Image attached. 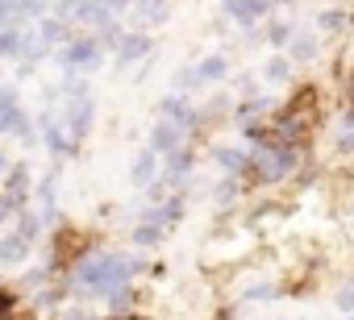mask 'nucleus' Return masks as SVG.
<instances>
[{"mask_svg":"<svg viewBox=\"0 0 354 320\" xmlns=\"http://www.w3.org/2000/svg\"><path fill=\"white\" fill-rule=\"evenodd\" d=\"M158 112H162V121H171L175 129H184V133H196V129H201V112H196L184 96H167V100L158 104Z\"/></svg>","mask_w":354,"mask_h":320,"instance_id":"nucleus-1","label":"nucleus"},{"mask_svg":"<svg viewBox=\"0 0 354 320\" xmlns=\"http://www.w3.org/2000/svg\"><path fill=\"white\" fill-rule=\"evenodd\" d=\"M188 146V133L184 129H175L171 121H158L154 125V133H150V150L158 154V158H171L175 150H184Z\"/></svg>","mask_w":354,"mask_h":320,"instance_id":"nucleus-2","label":"nucleus"},{"mask_svg":"<svg viewBox=\"0 0 354 320\" xmlns=\"http://www.w3.org/2000/svg\"><path fill=\"white\" fill-rule=\"evenodd\" d=\"M63 129L71 141H84L88 129H92V100H67V117H63Z\"/></svg>","mask_w":354,"mask_h":320,"instance_id":"nucleus-3","label":"nucleus"},{"mask_svg":"<svg viewBox=\"0 0 354 320\" xmlns=\"http://www.w3.org/2000/svg\"><path fill=\"white\" fill-rule=\"evenodd\" d=\"M92 63H100V42H96V38H75V42H67L63 67L80 71V67H92Z\"/></svg>","mask_w":354,"mask_h":320,"instance_id":"nucleus-4","label":"nucleus"},{"mask_svg":"<svg viewBox=\"0 0 354 320\" xmlns=\"http://www.w3.org/2000/svg\"><path fill=\"white\" fill-rule=\"evenodd\" d=\"M129 179L138 183V188H150L154 179H158V154L146 146V150H138V158H133V167H129Z\"/></svg>","mask_w":354,"mask_h":320,"instance_id":"nucleus-5","label":"nucleus"},{"mask_svg":"<svg viewBox=\"0 0 354 320\" xmlns=\"http://www.w3.org/2000/svg\"><path fill=\"white\" fill-rule=\"evenodd\" d=\"M117 46H121L117 63H121V67H129L133 59H146V54H150V34H146V30H138V34H121V42H117Z\"/></svg>","mask_w":354,"mask_h":320,"instance_id":"nucleus-6","label":"nucleus"},{"mask_svg":"<svg viewBox=\"0 0 354 320\" xmlns=\"http://www.w3.org/2000/svg\"><path fill=\"white\" fill-rule=\"evenodd\" d=\"M30 246H34V241H26V237L13 229L5 241H0V266H21V262L30 258Z\"/></svg>","mask_w":354,"mask_h":320,"instance_id":"nucleus-7","label":"nucleus"},{"mask_svg":"<svg viewBox=\"0 0 354 320\" xmlns=\"http://www.w3.org/2000/svg\"><path fill=\"white\" fill-rule=\"evenodd\" d=\"M267 9H271V0H225V13H230L234 21H242V26L259 21Z\"/></svg>","mask_w":354,"mask_h":320,"instance_id":"nucleus-8","label":"nucleus"},{"mask_svg":"<svg viewBox=\"0 0 354 320\" xmlns=\"http://www.w3.org/2000/svg\"><path fill=\"white\" fill-rule=\"evenodd\" d=\"M333 150L337 154H354V108H346L333 121Z\"/></svg>","mask_w":354,"mask_h":320,"instance_id":"nucleus-9","label":"nucleus"},{"mask_svg":"<svg viewBox=\"0 0 354 320\" xmlns=\"http://www.w3.org/2000/svg\"><path fill=\"white\" fill-rule=\"evenodd\" d=\"M42 137H46V146H50V154H71V137H67V129L59 125V121H50V117H42Z\"/></svg>","mask_w":354,"mask_h":320,"instance_id":"nucleus-10","label":"nucleus"},{"mask_svg":"<svg viewBox=\"0 0 354 320\" xmlns=\"http://www.w3.org/2000/svg\"><path fill=\"white\" fill-rule=\"evenodd\" d=\"M288 59H292V63H313V59H317V38L296 30L292 42H288Z\"/></svg>","mask_w":354,"mask_h":320,"instance_id":"nucleus-11","label":"nucleus"},{"mask_svg":"<svg viewBox=\"0 0 354 320\" xmlns=\"http://www.w3.org/2000/svg\"><path fill=\"white\" fill-rule=\"evenodd\" d=\"M196 75H201V83H221V79L230 75L225 54H209V59H201V63H196Z\"/></svg>","mask_w":354,"mask_h":320,"instance_id":"nucleus-12","label":"nucleus"},{"mask_svg":"<svg viewBox=\"0 0 354 320\" xmlns=\"http://www.w3.org/2000/svg\"><path fill=\"white\" fill-rule=\"evenodd\" d=\"M263 79H267L271 88L288 83V79H292V59H288V54H275V59H267V67H263Z\"/></svg>","mask_w":354,"mask_h":320,"instance_id":"nucleus-13","label":"nucleus"},{"mask_svg":"<svg viewBox=\"0 0 354 320\" xmlns=\"http://www.w3.org/2000/svg\"><path fill=\"white\" fill-rule=\"evenodd\" d=\"M162 237H167V229H158L154 221H138V225H133V246H138V250H150V246H158Z\"/></svg>","mask_w":354,"mask_h":320,"instance_id":"nucleus-14","label":"nucleus"},{"mask_svg":"<svg viewBox=\"0 0 354 320\" xmlns=\"http://www.w3.org/2000/svg\"><path fill=\"white\" fill-rule=\"evenodd\" d=\"M129 9L138 13V21L154 26V21H162V17H167V0H133Z\"/></svg>","mask_w":354,"mask_h":320,"instance_id":"nucleus-15","label":"nucleus"},{"mask_svg":"<svg viewBox=\"0 0 354 320\" xmlns=\"http://www.w3.org/2000/svg\"><path fill=\"white\" fill-rule=\"evenodd\" d=\"M317 30H321V34H337V30H346V13H342V9H325V13L317 17Z\"/></svg>","mask_w":354,"mask_h":320,"instance_id":"nucleus-16","label":"nucleus"},{"mask_svg":"<svg viewBox=\"0 0 354 320\" xmlns=\"http://www.w3.org/2000/svg\"><path fill=\"white\" fill-rule=\"evenodd\" d=\"M63 38H67V21L46 17V21H42V42H63Z\"/></svg>","mask_w":354,"mask_h":320,"instance_id":"nucleus-17","label":"nucleus"},{"mask_svg":"<svg viewBox=\"0 0 354 320\" xmlns=\"http://www.w3.org/2000/svg\"><path fill=\"white\" fill-rule=\"evenodd\" d=\"M292 34H296V26H288V21H275V26L267 30V42H271V46H288V42H292Z\"/></svg>","mask_w":354,"mask_h":320,"instance_id":"nucleus-18","label":"nucleus"},{"mask_svg":"<svg viewBox=\"0 0 354 320\" xmlns=\"http://www.w3.org/2000/svg\"><path fill=\"white\" fill-rule=\"evenodd\" d=\"M17 50H21V34L17 30H5V34H0V59H9Z\"/></svg>","mask_w":354,"mask_h":320,"instance_id":"nucleus-19","label":"nucleus"},{"mask_svg":"<svg viewBox=\"0 0 354 320\" xmlns=\"http://www.w3.org/2000/svg\"><path fill=\"white\" fill-rule=\"evenodd\" d=\"M333 303H337V312H354V279L342 283V291L333 295Z\"/></svg>","mask_w":354,"mask_h":320,"instance_id":"nucleus-20","label":"nucleus"},{"mask_svg":"<svg viewBox=\"0 0 354 320\" xmlns=\"http://www.w3.org/2000/svg\"><path fill=\"white\" fill-rule=\"evenodd\" d=\"M175 88H180V92H192V88H201V75H196V67H188V71H180V75H175Z\"/></svg>","mask_w":354,"mask_h":320,"instance_id":"nucleus-21","label":"nucleus"},{"mask_svg":"<svg viewBox=\"0 0 354 320\" xmlns=\"http://www.w3.org/2000/svg\"><path fill=\"white\" fill-rule=\"evenodd\" d=\"M59 320H109V316H96V312H88V308H63Z\"/></svg>","mask_w":354,"mask_h":320,"instance_id":"nucleus-22","label":"nucleus"},{"mask_svg":"<svg viewBox=\"0 0 354 320\" xmlns=\"http://www.w3.org/2000/svg\"><path fill=\"white\" fill-rule=\"evenodd\" d=\"M100 5H104L109 13H121V9H129V5H133V0H100Z\"/></svg>","mask_w":354,"mask_h":320,"instance_id":"nucleus-23","label":"nucleus"},{"mask_svg":"<svg viewBox=\"0 0 354 320\" xmlns=\"http://www.w3.org/2000/svg\"><path fill=\"white\" fill-rule=\"evenodd\" d=\"M342 92H346V104L354 108V75H346V88H342Z\"/></svg>","mask_w":354,"mask_h":320,"instance_id":"nucleus-24","label":"nucleus"},{"mask_svg":"<svg viewBox=\"0 0 354 320\" xmlns=\"http://www.w3.org/2000/svg\"><path fill=\"white\" fill-rule=\"evenodd\" d=\"M9 171V158H5V150H0V175H5Z\"/></svg>","mask_w":354,"mask_h":320,"instance_id":"nucleus-25","label":"nucleus"},{"mask_svg":"<svg viewBox=\"0 0 354 320\" xmlns=\"http://www.w3.org/2000/svg\"><path fill=\"white\" fill-rule=\"evenodd\" d=\"M209 320H230V316H209Z\"/></svg>","mask_w":354,"mask_h":320,"instance_id":"nucleus-26","label":"nucleus"},{"mask_svg":"<svg viewBox=\"0 0 354 320\" xmlns=\"http://www.w3.org/2000/svg\"><path fill=\"white\" fill-rule=\"evenodd\" d=\"M350 320H354V312H350Z\"/></svg>","mask_w":354,"mask_h":320,"instance_id":"nucleus-27","label":"nucleus"}]
</instances>
